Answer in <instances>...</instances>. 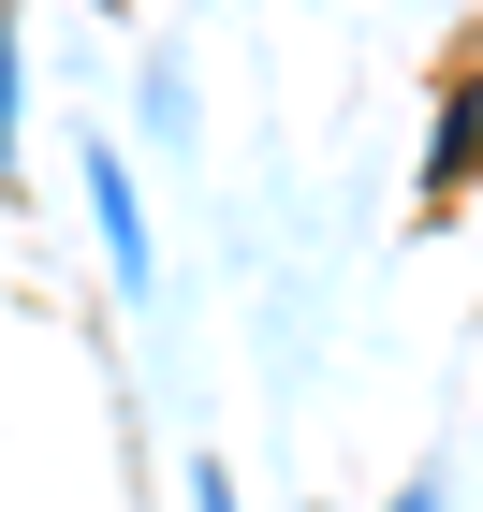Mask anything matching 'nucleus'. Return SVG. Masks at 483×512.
<instances>
[{
	"label": "nucleus",
	"mask_w": 483,
	"mask_h": 512,
	"mask_svg": "<svg viewBox=\"0 0 483 512\" xmlns=\"http://www.w3.org/2000/svg\"><path fill=\"white\" fill-rule=\"evenodd\" d=\"M88 220H103L118 293H147V205H132V161H118V147H88Z\"/></svg>",
	"instance_id": "1"
},
{
	"label": "nucleus",
	"mask_w": 483,
	"mask_h": 512,
	"mask_svg": "<svg viewBox=\"0 0 483 512\" xmlns=\"http://www.w3.org/2000/svg\"><path fill=\"white\" fill-rule=\"evenodd\" d=\"M469 161H483V74H454V132H440V205L469 191Z\"/></svg>",
	"instance_id": "2"
},
{
	"label": "nucleus",
	"mask_w": 483,
	"mask_h": 512,
	"mask_svg": "<svg viewBox=\"0 0 483 512\" xmlns=\"http://www.w3.org/2000/svg\"><path fill=\"white\" fill-rule=\"evenodd\" d=\"M0 176H15V30H0Z\"/></svg>",
	"instance_id": "3"
},
{
	"label": "nucleus",
	"mask_w": 483,
	"mask_h": 512,
	"mask_svg": "<svg viewBox=\"0 0 483 512\" xmlns=\"http://www.w3.org/2000/svg\"><path fill=\"white\" fill-rule=\"evenodd\" d=\"M396 512H440V483H396Z\"/></svg>",
	"instance_id": "4"
}]
</instances>
